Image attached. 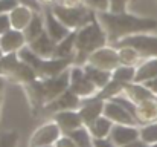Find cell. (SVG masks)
Listing matches in <instances>:
<instances>
[{
    "label": "cell",
    "instance_id": "cell-1",
    "mask_svg": "<svg viewBox=\"0 0 157 147\" xmlns=\"http://www.w3.org/2000/svg\"><path fill=\"white\" fill-rule=\"evenodd\" d=\"M98 22L104 28L107 39L114 40L116 43L119 40H122L124 37L151 32L157 28V20L154 18L136 17V15L127 14V12H121V14H113L110 11L99 12Z\"/></svg>",
    "mask_w": 157,
    "mask_h": 147
},
{
    "label": "cell",
    "instance_id": "cell-2",
    "mask_svg": "<svg viewBox=\"0 0 157 147\" xmlns=\"http://www.w3.org/2000/svg\"><path fill=\"white\" fill-rule=\"evenodd\" d=\"M105 42L107 34L96 18L92 20L89 25L79 28L75 40V63L87 61L95 51L104 48Z\"/></svg>",
    "mask_w": 157,
    "mask_h": 147
},
{
    "label": "cell",
    "instance_id": "cell-3",
    "mask_svg": "<svg viewBox=\"0 0 157 147\" xmlns=\"http://www.w3.org/2000/svg\"><path fill=\"white\" fill-rule=\"evenodd\" d=\"M53 14L58 17L59 22H63L69 29H76L89 25L92 20H95L90 8L86 6H64V5H56L52 8Z\"/></svg>",
    "mask_w": 157,
    "mask_h": 147
},
{
    "label": "cell",
    "instance_id": "cell-4",
    "mask_svg": "<svg viewBox=\"0 0 157 147\" xmlns=\"http://www.w3.org/2000/svg\"><path fill=\"white\" fill-rule=\"evenodd\" d=\"M116 45L119 48L130 46V48L136 49L139 55L145 58H157V35H151L148 32L124 37Z\"/></svg>",
    "mask_w": 157,
    "mask_h": 147
},
{
    "label": "cell",
    "instance_id": "cell-5",
    "mask_svg": "<svg viewBox=\"0 0 157 147\" xmlns=\"http://www.w3.org/2000/svg\"><path fill=\"white\" fill-rule=\"evenodd\" d=\"M89 64L95 66V67H99L102 71H108V72H113L117 66H121V58H119V52L113 48H104L95 51L89 60H87Z\"/></svg>",
    "mask_w": 157,
    "mask_h": 147
},
{
    "label": "cell",
    "instance_id": "cell-6",
    "mask_svg": "<svg viewBox=\"0 0 157 147\" xmlns=\"http://www.w3.org/2000/svg\"><path fill=\"white\" fill-rule=\"evenodd\" d=\"M96 89L98 88L87 78V75H86L82 67L75 66V67L70 69V86H69V91H72L79 98H82V97L95 95Z\"/></svg>",
    "mask_w": 157,
    "mask_h": 147
},
{
    "label": "cell",
    "instance_id": "cell-7",
    "mask_svg": "<svg viewBox=\"0 0 157 147\" xmlns=\"http://www.w3.org/2000/svg\"><path fill=\"white\" fill-rule=\"evenodd\" d=\"M61 137L59 126L53 123H46L40 129L35 130V133L31 138V147H41V146H53L58 138Z\"/></svg>",
    "mask_w": 157,
    "mask_h": 147
},
{
    "label": "cell",
    "instance_id": "cell-8",
    "mask_svg": "<svg viewBox=\"0 0 157 147\" xmlns=\"http://www.w3.org/2000/svg\"><path fill=\"white\" fill-rule=\"evenodd\" d=\"M104 115L113 124H125V126H136L139 121L134 115H131L125 107L114 101H107L104 106Z\"/></svg>",
    "mask_w": 157,
    "mask_h": 147
},
{
    "label": "cell",
    "instance_id": "cell-9",
    "mask_svg": "<svg viewBox=\"0 0 157 147\" xmlns=\"http://www.w3.org/2000/svg\"><path fill=\"white\" fill-rule=\"evenodd\" d=\"M117 147H124L136 140H140V129L134 126H125V124H116L111 129V133L108 137Z\"/></svg>",
    "mask_w": 157,
    "mask_h": 147
},
{
    "label": "cell",
    "instance_id": "cell-10",
    "mask_svg": "<svg viewBox=\"0 0 157 147\" xmlns=\"http://www.w3.org/2000/svg\"><path fill=\"white\" fill-rule=\"evenodd\" d=\"M44 26H46V32L49 34V37L52 39L55 43H59L61 40H64L69 34H70V29L58 20V17L53 14L52 9H48L46 11V15H44Z\"/></svg>",
    "mask_w": 157,
    "mask_h": 147
},
{
    "label": "cell",
    "instance_id": "cell-11",
    "mask_svg": "<svg viewBox=\"0 0 157 147\" xmlns=\"http://www.w3.org/2000/svg\"><path fill=\"white\" fill-rule=\"evenodd\" d=\"M104 100L102 98H90L86 103L81 104V109L78 110L84 124L90 126L95 120H98L99 116L104 115Z\"/></svg>",
    "mask_w": 157,
    "mask_h": 147
},
{
    "label": "cell",
    "instance_id": "cell-12",
    "mask_svg": "<svg viewBox=\"0 0 157 147\" xmlns=\"http://www.w3.org/2000/svg\"><path fill=\"white\" fill-rule=\"evenodd\" d=\"M53 121L59 126V129L64 133H69L72 130H76L79 127H82L84 121L79 115V112L76 110H63V112H56L53 116Z\"/></svg>",
    "mask_w": 157,
    "mask_h": 147
},
{
    "label": "cell",
    "instance_id": "cell-13",
    "mask_svg": "<svg viewBox=\"0 0 157 147\" xmlns=\"http://www.w3.org/2000/svg\"><path fill=\"white\" fill-rule=\"evenodd\" d=\"M25 43H28L26 37H25V32L18 31V29H14V28L0 37V45H2L5 54H11V52H17V51L23 49Z\"/></svg>",
    "mask_w": 157,
    "mask_h": 147
},
{
    "label": "cell",
    "instance_id": "cell-14",
    "mask_svg": "<svg viewBox=\"0 0 157 147\" xmlns=\"http://www.w3.org/2000/svg\"><path fill=\"white\" fill-rule=\"evenodd\" d=\"M79 106H81L79 97L76 94H73L72 91H66L63 95H59L53 101L48 103L46 109L48 110H53V112H63V110H75Z\"/></svg>",
    "mask_w": 157,
    "mask_h": 147
},
{
    "label": "cell",
    "instance_id": "cell-15",
    "mask_svg": "<svg viewBox=\"0 0 157 147\" xmlns=\"http://www.w3.org/2000/svg\"><path fill=\"white\" fill-rule=\"evenodd\" d=\"M29 48L32 49L38 57L41 58H55V51H56V43L49 37V34L44 31L37 40L29 43Z\"/></svg>",
    "mask_w": 157,
    "mask_h": 147
},
{
    "label": "cell",
    "instance_id": "cell-16",
    "mask_svg": "<svg viewBox=\"0 0 157 147\" xmlns=\"http://www.w3.org/2000/svg\"><path fill=\"white\" fill-rule=\"evenodd\" d=\"M124 92H127V95L130 100H133L136 104H140L147 100H153V98H157L144 83H128L125 84L124 88Z\"/></svg>",
    "mask_w": 157,
    "mask_h": 147
},
{
    "label": "cell",
    "instance_id": "cell-17",
    "mask_svg": "<svg viewBox=\"0 0 157 147\" xmlns=\"http://www.w3.org/2000/svg\"><path fill=\"white\" fill-rule=\"evenodd\" d=\"M11 23H12V28L14 29H18V31H25L26 26L31 23L32 17H34V12L29 9V6H23V5H18L11 14Z\"/></svg>",
    "mask_w": 157,
    "mask_h": 147
},
{
    "label": "cell",
    "instance_id": "cell-18",
    "mask_svg": "<svg viewBox=\"0 0 157 147\" xmlns=\"http://www.w3.org/2000/svg\"><path fill=\"white\" fill-rule=\"evenodd\" d=\"M157 120V98L147 100L140 104H137V121L148 124L154 123Z\"/></svg>",
    "mask_w": 157,
    "mask_h": 147
},
{
    "label": "cell",
    "instance_id": "cell-19",
    "mask_svg": "<svg viewBox=\"0 0 157 147\" xmlns=\"http://www.w3.org/2000/svg\"><path fill=\"white\" fill-rule=\"evenodd\" d=\"M84 72H86L87 78H89L96 88H99V89L105 88V86L111 81V72L102 71V69H99V67H95V66H92V64H89V63H87V66L84 67Z\"/></svg>",
    "mask_w": 157,
    "mask_h": 147
},
{
    "label": "cell",
    "instance_id": "cell-20",
    "mask_svg": "<svg viewBox=\"0 0 157 147\" xmlns=\"http://www.w3.org/2000/svg\"><path fill=\"white\" fill-rule=\"evenodd\" d=\"M153 78H157V58H147L137 67L134 83H145Z\"/></svg>",
    "mask_w": 157,
    "mask_h": 147
},
{
    "label": "cell",
    "instance_id": "cell-21",
    "mask_svg": "<svg viewBox=\"0 0 157 147\" xmlns=\"http://www.w3.org/2000/svg\"><path fill=\"white\" fill-rule=\"evenodd\" d=\"M113 126L114 124L105 115H102L98 120H95L90 126H87V129H89V132L93 138H107V137H110Z\"/></svg>",
    "mask_w": 157,
    "mask_h": 147
},
{
    "label": "cell",
    "instance_id": "cell-22",
    "mask_svg": "<svg viewBox=\"0 0 157 147\" xmlns=\"http://www.w3.org/2000/svg\"><path fill=\"white\" fill-rule=\"evenodd\" d=\"M46 31V26H44V20L41 18L40 14H34L31 23L26 26V29L23 31L25 32V37H26V42L28 43H32L34 40H37L43 32Z\"/></svg>",
    "mask_w": 157,
    "mask_h": 147
},
{
    "label": "cell",
    "instance_id": "cell-23",
    "mask_svg": "<svg viewBox=\"0 0 157 147\" xmlns=\"http://www.w3.org/2000/svg\"><path fill=\"white\" fill-rule=\"evenodd\" d=\"M136 72L137 67L131 66V64H121L117 66L113 72H111V78L122 83V84H128V83H134L136 78Z\"/></svg>",
    "mask_w": 157,
    "mask_h": 147
},
{
    "label": "cell",
    "instance_id": "cell-24",
    "mask_svg": "<svg viewBox=\"0 0 157 147\" xmlns=\"http://www.w3.org/2000/svg\"><path fill=\"white\" fill-rule=\"evenodd\" d=\"M75 40H76V32H70L64 40L56 43L55 58H72V55L75 54Z\"/></svg>",
    "mask_w": 157,
    "mask_h": 147
},
{
    "label": "cell",
    "instance_id": "cell-25",
    "mask_svg": "<svg viewBox=\"0 0 157 147\" xmlns=\"http://www.w3.org/2000/svg\"><path fill=\"white\" fill-rule=\"evenodd\" d=\"M66 135H69V137L76 143V146L78 147L93 146V137L90 135L89 129H86V127H79V129L72 130V132H69V133H66Z\"/></svg>",
    "mask_w": 157,
    "mask_h": 147
},
{
    "label": "cell",
    "instance_id": "cell-26",
    "mask_svg": "<svg viewBox=\"0 0 157 147\" xmlns=\"http://www.w3.org/2000/svg\"><path fill=\"white\" fill-rule=\"evenodd\" d=\"M140 140L145 144H156L157 143V121L148 123L140 129Z\"/></svg>",
    "mask_w": 157,
    "mask_h": 147
},
{
    "label": "cell",
    "instance_id": "cell-27",
    "mask_svg": "<svg viewBox=\"0 0 157 147\" xmlns=\"http://www.w3.org/2000/svg\"><path fill=\"white\" fill-rule=\"evenodd\" d=\"M119 58H121V64H131L134 66V63L140 58L139 52L136 49L130 48V46H124V48H119Z\"/></svg>",
    "mask_w": 157,
    "mask_h": 147
},
{
    "label": "cell",
    "instance_id": "cell-28",
    "mask_svg": "<svg viewBox=\"0 0 157 147\" xmlns=\"http://www.w3.org/2000/svg\"><path fill=\"white\" fill-rule=\"evenodd\" d=\"M86 6L90 9H95L98 12L110 11V0H84Z\"/></svg>",
    "mask_w": 157,
    "mask_h": 147
},
{
    "label": "cell",
    "instance_id": "cell-29",
    "mask_svg": "<svg viewBox=\"0 0 157 147\" xmlns=\"http://www.w3.org/2000/svg\"><path fill=\"white\" fill-rule=\"evenodd\" d=\"M17 141H18V135L15 132L5 133L0 137V147H15Z\"/></svg>",
    "mask_w": 157,
    "mask_h": 147
},
{
    "label": "cell",
    "instance_id": "cell-30",
    "mask_svg": "<svg viewBox=\"0 0 157 147\" xmlns=\"http://www.w3.org/2000/svg\"><path fill=\"white\" fill-rule=\"evenodd\" d=\"M127 5H128V0H110V12L113 14L125 12Z\"/></svg>",
    "mask_w": 157,
    "mask_h": 147
},
{
    "label": "cell",
    "instance_id": "cell-31",
    "mask_svg": "<svg viewBox=\"0 0 157 147\" xmlns=\"http://www.w3.org/2000/svg\"><path fill=\"white\" fill-rule=\"evenodd\" d=\"M18 6V0H0V14H11Z\"/></svg>",
    "mask_w": 157,
    "mask_h": 147
},
{
    "label": "cell",
    "instance_id": "cell-32",
    "mask_svg": "<svg viewBox=\"0 0 157 147\" xmlns=\"http://www.w3.org/2000/svg\"><path fill=\"white\" fill-rule=\"evenodd\" d=\"M11 29H12V23L9 14H0V37Z\"/></svg>",
    "mask_w": 157,
    "mask_h": 147
},
{
    "label": "cell",
    "instance_id": "cell-33",
    "mask_svg": "<svg viewBox=\"0 0 157 147\" xmlns=\"http://www.w3.org/2000/svg\"><path fill=\"white\" fill-rule=\"evenodd\" d=\"M55 147H78V146L69 135H64V137L58 138V141L55 143Z\"/></svg>",
    "mask_w": 157,
    "mask_h": 147
},
{
    "label": "cell",
    "instance_id": "cell-34",
    "mask_svg": "<svg viewBox=\"0 0 157 147\" xmlns=\"http://www.w3.org/2000/svg\"><path fill=\"white\" fill-rule=\"evenodd\" d=\"M93 147H117L110 138H93Z\"/></svg>",
    "mask_w": 157,
    "mask_h": 147
},
{
    "label": "cell",
    "instance_id": "cell-35",
    "mask_svg": "<svg viewBox=\"0 0 157 147\" xmlns=\"http://www.w3.org/2000/svg\"><path fill=\"white\" fill-rule=\"evenodd\" d=\"M144 84H145V86H147V88H148V89H150V91H151V92L157 97V78L148 80V81H145Z\"/></svg>",
    "mask_w": 157,
    "mask_h": 147
},
{
    "label": "cell",
    "instance_id": "cell-36",
    "mask_svg": "<svg viewBox=\"0 0 157 147\" xmlns=\"http://www.w3.org/2000/svg\"><path fill=\"white\" fill-rule=\"evenodd\" d=\"M124 147H148V144H145L142 140H136V141H133V143H130Z\"/></svg>",
    "mask_w": 157,
    "mask_h": 147
},
{
    "label": "cell",
    "instance_id": "cell-37",
    "mask_svg": "<svg viewBox=\"0 0 157 147\" xmlns=\"http://www.w3.org/2000/svg\"><path fill=\"white\" fill-rule=\"evenodd\" d=\"M78 2L79 0H63V5L64 6H78Z\"/></svg>",
    "mask_w": 157,
    "mask_h": 147
},
{
    "label": "cell",
    "instance_id": "cell-38",
    "mask_svg": "<svg viewBox=\"0 0 157 147\" xmlns=\"http://www.w3.org/2000/svg\"><path fill=\"white\" fill-rule=\"evenodd\" d=\"M3 55H5V52H3V48H2V45H0V60H2Z\"/></svg>",
    "mask_w": 157,
    "mask_h": 147
},
{
    "label": "cell",
    "instance_id": "cell-39",
    "mask_svg": "<svg viewBox=\"0 0 157 147\" xmlns=\"http://www.w3.org/2000/svg\"><path fill=\"white\" fill-rule=\"evenodd\" d=\"M2 88H3V78H2V75H0V91H2Z\"/></svg>",
    "mask_w": 157,
    "mask_h": 147
},
{
    "label": "cell",
    "instance_id": "cell-40",
    "mask_svg": "<svg viewBox=\"0 0 157 147\" xmlns=\"http://www.w3.org/2000/svg\"><path fill=\"white\" fill-rule=\"evenodd\" d=\"M41 2H44V3H51L52 0H41Z\"/></svg>",
    "mask_w": 157,
    "mask_h": 147
},
{
    "label": "cell",
    "instance_id": "cell-41",
    "mask_svg": "<svg viewBox=\"0 0 157 147\" xmlns=\"http://www.w3.org/2000/svg\"><path fill=\"white\" fill-rule=\"evenodd\" d=\"M148 147H157V143H156V144H150Z\"/></svg>",
    "mask_w": 157,
    "mask_h": 147
},
{
    "label": "cell",
    "instance_id": "cell-42",
    "mask_svg": "<svg viewBox=\"0 0 157 147\" xmlns=\"http://www.w3.org/2000/svg\"><path fill=\"white\" fill-rule=\"evenodd\" d=\"M41 147H55V146H41Z\"/></svg>",
    "mask_w": 157,
    "mask_h": 147
},
{
    "label": "cell",
    "instance_id": "cell-43",
    "mask_svg": "<svg viewBox=\"0 0 157 147\" xmlns=\"http://www.w3.org/2000/svg\"><path fill=\"white\" fill-rule=\"evenodd\" d=\"M0 101H2V98H0Z\"/></svg>",
    "mask_w": 157,
    "mask_h": 147
}]
</instances>
